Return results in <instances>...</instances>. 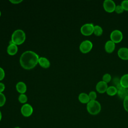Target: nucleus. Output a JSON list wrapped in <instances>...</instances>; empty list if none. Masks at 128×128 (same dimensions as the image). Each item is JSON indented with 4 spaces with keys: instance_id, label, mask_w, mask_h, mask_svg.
Here are the masks:
<instances>
[{
    "instance_id": "obj_1",
    "label": "nucleus",
    "mask_w": 128,
    "mask_h": 128,
    "mask_svg": "<svg viewBox=\"0 0 128 128\" xmlns=\"http://www.w3.org/2000/svg\"><path fill=\"white\" fill-rule=\"evenodd\" d=\"M38 55L35 52L28 50L22 54L20 62L21 66L24 69L30 70L34 68L38 63Z\"/></svg>"
},
{
    "instance_id": "obj_2",
    "label": "nucleus",
    "mask_w": 128,
    "mask_h": 128,
    "mask_svg": "<svg viewBox=\"0 0 128 128\" xmlns=\"http://www.w3.org/2000/svg\"><path fill=\"white\" fill-rule=\"evenodd\" d=\"M26 40V34L22 30H16L12 35V42L16 44L20 45L22 44Z\"/></svg>"
},
{
    "instance_id": "obj_3",
    "label": "nucleus",
    "mask_w": 128,
    "mask_h": 128,
    "mask_svg": "<svg viewBox=\"0 0 128 128\" xmlns=\"http://www.w3.org/2000/svg\"><path fill=\"white\" fill-rule=\"evenodd\" d=\"M86 109L88 112L92 115L98 114L101 110L100 103L96 100H90L86 105Z\"/></svg>"
},
{
    "instance_id": "obj_4",
    "label": "nucleus",
    "mask_w": 128,
    "mask_h": 128,
    "mask_svg": "<svg viewBox=\"0 0 128 128\" xmlns=\"http://www.w3.org/2000/svg\"><path fill=\"white\" fill-rule=\"evenodd\" d=\"M93 46L92 43L88 40H85L82 41L80 46V50L83 54L89 52L92 49Z\"/></svg>"
},
{
    "instance_id": "obj_5",
    "label": "nucleus",
    "mask_w": 128,
    "mask_h": 128,
    "mask_svg": "<svg viewBox=\"0 0 128 128\" xmlns=\"http://www.w3.org/2000/svg\"><path fill=\"white\" fill-rule=\"evenodd\" d=\"M94 26L93 24L89 23L84 24L80 28L81 33L85 36H89L94 32Z\"/></svg>"
},
{
    "instance_id": "obj_6",
    "label": "nucleus",
    "mask_w": 128,
    "mask_h": 128,
    "mask_svg": "<svg viewBox=\"0 0 128 128\" xmlns=\"http://www.w3.org/2000/svg\"><path fill=\"white\" fill-rule=\"evenodd\" d=\"M110 40L113 42L115 44L120 42L123 38L122 32L118 30H113L110 35Z\"/></svg>"
},
{
    "instance_id": "obj_7",
    "label": "nucleus",
    "mask_w": 128,
    "mask_h": 128,
    "mask_svg": "<svg viewBox=\"0 0 128 128\" xmlns=\"http://www.w3.org/2000/svg\"><path fill=\"white\" fill-rule=\"evenodd\" d=\"M116 5L112 0H105L103 3L104 10L108 12L111 13L115 10Z\"/></svg>"
},
{
    "instance_id": "obj_8",
    "label": "nucleus",
    "mask_w": 128,
    "mask_h": 128,
    "mask_svg": "<svg viewBox=\"0 0 128 128\" xmlns=\"http://www.w3.org/2000/svg\"><path fill=\"white\" fill-rule=\"evenodd\" d=\"M20 112L23 116L25 117H29L32 114L33 108L30 104H25L22 106Z\"/></svg>"
},
{
    "instance_id": "obj_9",
    "label": "nucleus",
    "mask_w": 128,
    "mask_h": 128,
    "mask_svg": "<svg viewBox=\"0 0 128 128\" xmlns=\"http://www.w3.org/2000/svg\"><path fill=\"white\" fill-rule=\"evenodd\" d=\"M108 88V86L107 83L105 82L102 80L98 82L96 86L97 92L100 94H103L106 92Z\"/></svg>"
},
{
    "instance_id": "obj_10",
    "label": "nucleus",
    "mask_w": 128,
    "mask_h": 128,
    "mask_svg": "<svg viewBox=\"0 0 128 128\" xmlns=\"http://www.w3.org/2000/svg\"><path fill=\"white\" fill-rule=\"evenodd\" d=\"M118 57L123 60H128V48H121L118 51Z\"/></svg>"
},
{
    "instance_id": "obj_11",
    "label": "nucleus",
    "mask_w": 128,
    "mask_h": 128,
    "mask_svg": "<svg viewBox=\"0 0 128 128\" xmlns=\"http://www.w3.org/2000/svg\"><path fill=\"white\" fill-rule=\"evenodd\" d=\"M116 44L112 40H108L106 42L104 45V49L106 52L112 53L115 49Z\"/></svg>"
},
{
    "instance_id": "obj_12",
    "label": "nucleus",
    "mask_w": 128,
    "mask_h": 128,
    "mask_svg": "<svg viewBox=\"0 0 128 128\" xmlns=\"http://www.w3.org/2000/svg\"><path fill=\"white\" fill-rule=\"evenodd\" d=\"M18 50L17 45L13 44L12 41L10 42L9 46L7 48V52L10 55H14L16 54Z\"/></svg>"
},
{
    "instance_id": "obj_13",
    "label": "nucleus",
    "mask_w": 128,
    "mask_h": 128,
    "mask_svg": "<svg viewBox=\"0 0 128 128\" xmlns=\"http://www.w3.org/2000/svg\"><path fill=\"white\" fill-rule=\"evenodd\" d=\"M16 89L18 92L23 94L26 90V86L24 82H20L16 84Z\"/></svg>"
},
{
    "instance_id": "obj_14",
    "label": "nucleus",
    "mask_w": 128,
    "mask_h": 128,
    "mask_svg": "<svg viewBox=\"0 0 128 128\" xmlns=\"http://www.w3.org/2000/svg\"><path fill=\"white\" fill-rule=\"evenodd\" d=\"M38 62L42 68H47L50 66V61L48 60V59L44 57L39 58Z\"/></svg>"
},
{
    "instance_id": "obj_15",
    "label": "nucleus",
    "mask_w": 128,
    "mask_h": 128,
    "mask_svg": "<svg viewBox=\"0 0 128 128\" xmlns=\"http://www.w3.org/2000/svg\"><path fill=\"white\" fill-rule=\"evenodd\" d=\"M117 94L119 98L124 100L128 96V88L122 87L118 90Z\"/></svg>"
},
{
    "instance_id": "obj_16",
    "label": "nucleus",
    "mask_w": 128,
    "mask_h": 128,
    "mask_svg": "<svg viewBox=\"0 0 128 128\" xmlns=\"http://www.w3.org/2000/svg\"><path fill=\"white\" fill-rule=\"evenodd\" d=\"M78 98L79 101L82 104H88L90 101L88 94L84 92L80 93L79 94Z\"/></svg>"
},
{
    "instance_id": "obj_17",
    "label": "nucleus",
    "mask_w": 128,
    "mask_h": 128,
    "mask_svg": "<svg viewBox=\"0 0 128 128\" xmlns=\"http://www.w3.org/2000/svg\"><path fill=\"white\" fill-rule=\"evenodd\" d=\"M120 83L122 87L128 88V74H125L121 77Z\"/></svg>"
},
{
    "instance_id": "obj_18",
    "label": "nucleus",
    "mask_w": 128,
    "mask_h": 128,
    "mask_svg": "<svg viewBox=\"0 0 128 128\" xmlns=\"http://www.w3.org/2000/svg\"><path fill=\"white\" fill-rule=\"evenodd\" d=\"M106 92L110 96H114L117 94L118 90L114 86H110L108 88Z\"/></svg>"
},
{
    "instance_id": "obj_19",
    "label": "nucleus",
    "mask_w": 128,
    "mask_h": 128,
    "mask_svg": "<svg viewBox=\"0 0 128 128\" xmlns=\"http://www.w3.org/2000/svg\"><path fill=\"white\" fill-rule=\"evenodd\" d=\"M103 32V30L101 26L98 25H96L94 26V32L93 33L96 36H100Z\"/></svg>"
},
{
    "instance_id": "obj_20",
    "label": "nucleus",
    "mask_w": 128,
    "mask_h": 128,
    "mask_svg": "<svg viewBox=\"0 0 128 128\" xmlns=\"http://www.w3.org/2000/svg\"><path fill=\"white\" fill-rule=\"evenodd\" d=\"M113 84L114 86L117 88L118 90L122 88V86L120 83V79H119L118 78H114L113 79Z\"/></svg>"
},
{
    "instance_id": "obj_21",
    "label": "nucleus",
    "mask_w": 128,
    "mask_h": 128,
    "mask_svg": "<svg viewBox=\"0 0 128 128\" xmlns=\"http://www.w3.org/2000/svg\"><path fill=\"white\" fill-rule=\"evenodd\" d=\"M18 100L20 103L24 104L27 102L28 98H27V96L25 94H20L18 96Z\"/></svg>"
},
{
    "instance_id": "obj_22",
    "label": "nucleus",
    "mask_w": 128,
    "mask_h": 128,
    "mask_svg": "<svg viewBox=\"0 0 128 128\" xmlns=\"http://www.w3.org/2000/svg\"><path fill=\"white\" fill-rule=\"evenodd\" d=\"M102 81L106 83H108L110 82L112 80V76L109 74H106L102 76Z\"/></svg>"
},
{
    "instance_id": "obj_23",
    "label": "nucleus",
    "mask_w": 128,
    "mask_h": 128,
    "mask_svg": "<svg viewBox=\"0 0 128 128\" xmlns=\"http://www.w3.org/2000/svg\"><path fill=\"white\" fill-rule=\"evenodd\" d=\"M6 102V98L4 94L0 92V107L2 106Z\"/></svg>"
},
{
    "instance_id": "obj_24",
    "label": "nucleus",
    "mask_w": 128,
    "mask_h": 128,
    "mask_svg": "<svg viewBox=\"0 0 128 128\" xmlns=\"http://www.w3.org/2000/svg\"><path fill=\"white\" fill-rule=\"evenodd\" d=\"M88 96L90 100H94L96 98V94L94 91H91L88 94Z\"/></svg>"
},
{
    "instance_id": "obj_25",
    "label": "nucleus",
    "mask_w": 128,
    "mask_h": 128,
    "mask_svg": "<svg viewBox=\"0 0 128 128\" xmlns=\"http://www.w3.org/2000/svg\"><path fill=\"white\" fill-rule=\"evenodd\" d=\"M117 14H122L124 12V10L122 8V6L121 5H117L116 6V8H115V10H114Z\"/></svg>"
},
{
    "instance_id": "obj_26",
    "label": "nucleus",
    "mask_w": 128,
    "mask_h": 128,
    "mask_svg": "<svg viewBox=\"0 0 128 128\" xmlns=\"http://www.w3.org/2000/svg\"><path fill=\"white\" fill-rule=\"evenodd\" d=\"M120 5L122 6L124 10L128 11V0H125L122 1Z\"/></svg>"
},
{
    "instance_id": "obj_27",
    "label": "nucleus",
    "mask_w": 128,
    "mask_h": 128,
    "mask_svg": "<svg viewBox=\"0 0 128 128\" xmlns=\"http://www.w3.org/2000/svg\"><path fill=\"white\" fill-rule=\"evenodd\" d=\"M123 106L124 110L128 112V96H126L123 102Z\"/></svg>"
},
{
    "instance_id": "obj_28",
    "label": "nucleus",
    "mask_w": 128,
    "mask_h": 128,
    "mask_svg": "<svg viewBox=\"0 0 128 128\" xmlns=\"http://www.w3.org/2000/svg\"><path fill=\"white\" fill-rule=\"evenodd\" d=\"M5 76L4 71L2 68L0 67V80H2L4 79Z\"/></svg>"
},
{
    "instance_id": "obj_29",
    "label": "nucleus",
    "mask_w": 128,
    "mask_h": 128,
    "mask_svg": "<svg viewBox=\"0 0 128 128\" xmlns=\"http://www.w3.org/2000/svg\"><path fill=\"white\" fill-rule=\"evenodd\" d=\"M22 1V0H10V2L14 4H18L21 2Z\"/></svg>"
},
{
    "instance_id": "obj_30",
    "label": "nucleus",
    "mask_w": 128,
    "mask_h": 128,
    "mask_svg": "<svg viewBox=\"0 0 128 128\" xmlns=\"http://www.w3.org/2000/svg\"><path fill=\"white\" fill-rule=\"evenodd\" d=\"M5 88V86L4 84L2 82H0V92H2Z\"/></svg>"
},
{
    "instance_id": "obj_31",
    "label": "nucleus",
    "mask_w": 128,
    "mask_h": 128,
    "mask_svg": "<svg viewBox=\"0 0 128 128\" xmlns=\"http://www.w3.org/2000/svg\"><path fill=\"white\" fill-rule=\"evenodd\" d=\"M2 112H1L0 110V122L2 120Z\"/></svg>"
},
{
    "instance_id": "obj_32",
    "label": "nucleus",
    "mask_w": 128,
    "mask_h": 128,
    "mask_svg": "<svg viewBox=\"0 0 128 128\" xmlns=\"http://www.w3.org/2000/svg\"><path fill=\"white\" fill-rule=\"evenodd\" d=\"M14 128H20V127H19V126H16V127H14Z\"/></svg>"
},
{
    "instance_id": "obj_33",
    "label": "nucleus",
    "mask_w": 128,
    "mask_h": 128,
    "mask_svg": "<svg viewBox=\"0 0 128 128\" xmlns=\"http://www.w3.org/2000/svg\"><path fill=\"white\" fill-rule=\"evenodd\" d=\"M0 15H1V12H0Z\"/></svg>"
}]
</instances>
